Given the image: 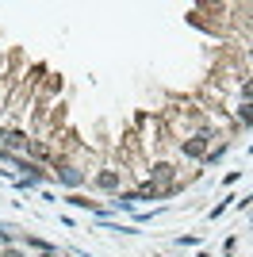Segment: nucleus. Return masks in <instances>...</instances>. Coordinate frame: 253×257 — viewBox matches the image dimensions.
Masks as SVG:
<instances>
[{"label":"nucleus","instance_id":"nucleus-1","mask_svg":"<svg viewBox=\"0 0 253 257\" xmlns=\"http://www.w3.org/2000/svg\"><path fill=\"white\" fill-rule=\"evenodd\" d=\"M207 146H211V131H200V135H192V139L180 142V154H184V158L203 161V158H207Z\"/></svg>","mask_w":253,"mask_h":257},{"label":"nucleus","instance_id":"nucleus-2","mask_svg":"<svg viewBox=\"0 0 253 257\" xmlns=\"http://www.w3.org/2000/svg\"><path fill=\"white\" fill-rule=\"evenodd\" d=\"M58 181H62L65 188H73V192H77V188H81V184L88 181V177H84V173L77 169V165H58Z\"/></svg>","mask_w":253,"mask_h":257},{"label":"nucleus","instance_id":"nucleus-3","mask_svg":"<svg viewBox=\"0 0 253 257\" xmlns=\"http://www.w3.org/2000/svg\"><path fill=\"white\" fill-rule=\"evenodd\" d=\"M173 177H177V169H173L169 161H158V165H154V173H150V184L158 188V184H169Z\"/></svg>","mask_w":253,"mask_h":257},{"label":"nucleus","instance_id":"nucleus-4","mask_svg":"<svg viewBox=\"0 0 253 257\" xmlns=\"http://www.w3.org/2000/svg\"><path fill=\"white\" fill-rule=\"evenodd\" d=\"M65 204H73V207H84V211H92V215H104V207L96 204V200H88V196H81V192H69V196H65Z\"/></svg>","mask_w":253,"mask_h":257},{"label":"nucleus","instance_id":"nucleus-5","mask_svg":"<svg viewBox=\"0 0 253 257\" xmlns=\"http://www.w3.org/2000/svg\"><path fill=\"white\" fill-rule=\"evenodd\" d=\"M92 184H96V188H104V192H115V188H119V173L115 169H104Z\"/></svg>","mask_w":253,"mask_h":257},{"label":"nucleus","instance_id":"nucleus-6","mask_svg":"<svg viewBox=\"0 0 253 257\" xmlns=\"http://www.w3.org/2000/svg\"><path fill=\"white\" fill-rule=\"evenodd\" d=\"M226 150H230V142H219L215 150H207V158H203V165H219V161L226 158Z\"/></svg>","mask_w":253,"mask_h":257},{"label":"nucleus","instance_id":"nucleus-7","mask_svg":"<svg viewBox=\"0 0 253 257\" xmlns=\"http://www.w3.org/2000/svg\"><path fill=\"white\" fill-rule=\"evenodd\" d=\"M234 115H238V123H245V127H253V100H249V104H242V107H238V111H234Z\"/></svg>","mask_w":253,"mask_h":257},{"label":"nucleus","instance_id":"nucleus-8","mask_svg":"<svg viewBox=\"0 0 253 257\" xmlns=\"http://www.w3.org/2000/svg\"><path fill=\"white\" fill-rule=\"evenodd\" d=\"M12 242H16V238H12V234H8V226H0V249H8V246H12Z\"/></svg>","mask_w":253,"mask_h":257},{"label":"nucleus","instance_id":"nucleus-9","mask_svg":"<svg viewBox=\"0 0 253 257\" xmlns=\"http://www.w3.org/2000/svg\"><path fill=\"white\" fill-rule=\"evenodd\" d=\"M0 257H27V253H23V249H12V246H8V249H0Z\"/></svg>","mask_w":253,"mask_h":257},{"label":"nucleus","instance_id":"nucleus-10","mask_svg":"<svg viewBox=\"0 0 253 257\" xmlns=\"http://www.w3.org/2000/svg\"><path fill=\"white\" fill-rule=\"evenodd\" d=\"M242 100H253V81H245V85H242Z\"/></svg>","mask_w":253,"mask_h":257},{"label":"nucleus","instance_id":"nucleus-11","mask_svg":"<svg viewBox=\"0 0 253 257\" xmlns=\"http://www.w3.org/2000/svg\"><path fill=\"white\" fill-rule=\"evenodd\" d=\"M249 200H253V192H249Z\"/></svg>","mask_w":253,"mask_h":257},{"label":"nucleus","instance_id":"nucleus-12","mask_svg":"<svg viewBox=\"0 0 253 257\" xmlns=\"http://www.w3.org/2000/svg\"><path fill=\"white\" fill-rule=\"evenodd\" d=\"M249 58H253V50H249Z\"/></svg>","mask_w":253,"mask_h":257}]
</instances>
